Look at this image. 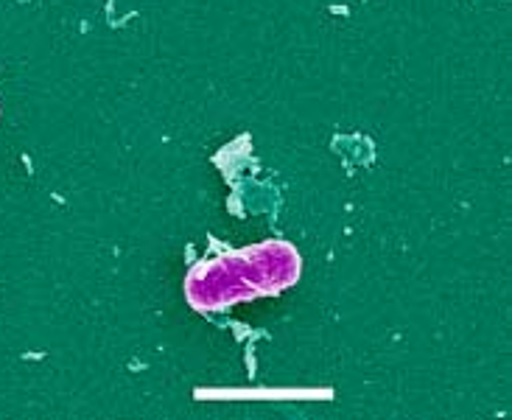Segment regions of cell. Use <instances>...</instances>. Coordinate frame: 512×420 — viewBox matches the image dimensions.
<instances>
[{"instance_id":"cell-1","label":"cell","mask_w":512,"mask_h":420,"mask_svg":"<svg viewBox=\"0 0 512 420\" xmlns=\"http://www.w3.org/2000/svg\"><path fill=\"white\" fill-rule=\"evenodd\" d=\"M185 297L196 311H224V308L261 297L252 280L250 261L244 250L227 252L219 258L196 261L185 278Z\"/></svg>"},{"instance_id":"cell-2","label":"cell","mask_w":512,"mask_h":420,"mask_svg":"<svg viewBox=\"0 0 512 420\" xmlns=\"http://www.w3.org/2000/svg\"><path fill=\"white\" fill-rule=\"evenodd\" d=\"M247 261H250L252 280L258 286L261 297L266 294H280L283 289L294 286L303 272V258L300 252L291 247L289 241L280 238H269L261 244H252L244 250Z\"/></svg>"}]
</instances>
